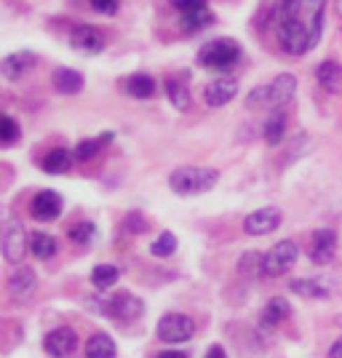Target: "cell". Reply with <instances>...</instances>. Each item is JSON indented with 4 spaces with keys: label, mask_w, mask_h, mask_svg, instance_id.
I'll use <instances>...</instances> for the list:
<instances>
[{
    "label": "cell",
    "mask_w": 342,
    "mask_h": 358,
    "mask_svg": "<svg viewBox=\"0 0 342 358\" xmlns=\"http://www.w3.org/2000/svg\"><path fill=\"white\" fill-rule=\"evenodd\" d=\"M220 182V171L204 169V166H179L171 171L169 185L177 195H201L208 193Z\"/></svg>",
    "instance_id": "obj_1"
},
{
    "label": "cell",
    "mask_w": 342,
    "mask_h": 358,
    "mask_svg": "<svg viewBox=\"0 0 342 358\" xmlns=\"http://www.w3.org/2000/svg\"><path fill=\"white\" fill-rule=\"evenodd\" d=\"M241 59V48L233 41H211L198 51V62L204 67H214V70H227Z\"/></svg>",
    "instance_id": "obj_2"
},
{
    "label": "cell",
    "mask_w": 342,
    "mask_h": 358,
    "mask_svg": "<svg viewBox=\"0 0 342 358\" xmlns=\"http://www.w3.org/2000/svg\"><path fill=\"white\" fill-rule=\"evenodd\" d=\"M99 310L110 318H118V321H136L139 315L145 313V305L136 294H129V292H120V294H110V297H102L99 302Z\"/></svg>",
    "instance_id": "obj_3"
},
{
    "label": "cell",
    "mask_w": 342,
    "mask_h": 358,
    "mask_svg": "<svg viewBox=\"0 0 342 358\" xmlns=\"http://www.w3.org/2000/svg\"><path fill=\"white\" fill-rule=\"evenodd\" d=\"M27 249H30V243H27L24 224L19 220H6V224H3V257H6V262L19 265L24 259Z\"/></svg>",
    "instance_id": "obj_4"
},
{
    "label": "cell",
    "mask_w": 342,
    "mask_h": 358,
    "mask_svg": "<svg viewBox=\"0 0 342 358\" xmlns=\"http://www.w3.org/2000/svg\"><path fill=\"white\" fill-rule=\"evenodd\" d=\"M278 43L289 54H302V51L311 48V30L299 22L297 16H289V19H283L281 27H278Z\"/></svg>",
    "instance_id": "obj_5"
},
{
    "label": "cell",
    "mask_w": 342,
    "mask_h": 358,
    "mask_svg": "<svg viewBox=\"0 0 342 358\" xmlns=\"http://www.w3.org/2000/svg\"><path fill=\"white\" fill-rule=\"evenodd\" d=\"M297 254H299V249H297V243H294V241H278V243L265 254V268H262V275L276 278V275L286 273V270L297 262Z\"/></svg>",
    "instance_id": "obj_6"
},
{
    "label": "cell",
    "mask_w": 342,
    "mask_h": 358,
    "mask_svg": "<svg viewBox=\"0 0 342 358\" xmlns=\"http://www.w3.org/2000/svg\"><path fill=\"white\" fill-rule=\"evenodd\" d=\"M193 331L195 324L185 313H169L158 321V337L164 343H187Z\"/></svg>",
    "instance_id": "obj_7"
},
{
    "label": "cell",
    "mask_w": 342,
    "mask_h": 358,
    "mask_svg": "<svg viewBox=\"0 0 342 358\" xmlns=\"http://www.w3.org/2000/svg\"><path fill=\"white\" fill-rule=\"evenodd\" d=\"M283 222V211L276 206H265V209L252 211L246 220H243V230L249 236H268L273 230H278Z\"/></svg>",
    "instance_id": "obj_8"
},
{
    "label": "cell",
    "mask_w": 342,
    "mask_h": 358,
    "mask_svg": "<svg viewBox=\"0 0 342 358\" xmlns=\"http://www.w3.org/2000/svg\"><path fill=\"white\" fill-rule=\"evenodd\" d=\"M43 348H45V353H48L51 358L73 356L75 348H78V334H75L73 329H67V327L54 329V331H48V334H45Z\"/></svg>",
    "instance_id": "obj_9"
},
{
    "label": "cell",
    "mask_w": 342,
    "mask_h": 358,
    "mask_svg": "<svg viewBox=\"0 0 342 358\" xmlns=\"http://www.w3.org/2000/svg\"><path fill=\"white\" fill-rule=\"evenodd\" d=\"M35 289H38V278H35V270L32 268H16L11 273V278H8V294L14 302H27L32 299L35 294Z\"/></svg>",
    "instance_id": "obj_10"
},
{
    "label": "cell",
    "mask_w": 342,
    "mask_h": 358,
    "mask_svg": "<svg viewBox=\"0 0 342 358\" xmlns=\"http://www.w3.org/2000/svg\"><path fill=\"white\" fill-rule=\"evenodd\" d=\"M334 252H337V233L332 227H321L315 230L311 243V259L315 265H329L334 259Z\"/></svg>",
    "instance_id": "obj_11"
},
{
    "label": "cell",
    "mask_w": 342,
    "mask_h": 358,
    "mask_svg": "<svg viewBox=\"0 0 342 358\" xmlns=\"http://www.w3.org/2000/svg\"><path fill=\"white\" fill-rule=\"evenodd\" d=\"M236 94H238V80H233V78H217V80H211L206 86L204 99H206L208 107H225L227 102L236 99Z\"/></svg>",
    "instance_id": "obj_12"
},
{
    "label": "cell",
    "mask_w": 342,
    "mask_h": 358,
    "mask_svg": "<svg viewBox=\"0 0 342 358\" xmlns=\"http://www.w3.org/2000/svg\"><path fill=\"white\" fill-rule=\"evenodd\" d=\"M62 211V198L59 193H54V190H43V193L35 195V201H32V217L35 220H41V222H51V220H57Z\"/></svg>",
    "instance_id": "obj_13"
},
{
    "label": "cell",
    "mask_w": 342,
    "mask_h": 358,
    "mask_svg": "<svg viewBox=\"0 0 342 358\" xmlns=\"http://www.w3.org/2000/svg\"><path fill=\"white\" fill-rule=\"evenodd\" d=\"M70 43H73V48L83 51V54H97V51H102V48H104V38H102V32L97 30V27L83 24V27H75V30H73V35H70Z\"/></svg>",
    "instance_id": "obj_14"
},
{
    "label": "cell",
    "mask_w": 342,
    "mask_h": 358,
    "mask_svg": "<svg viewBox=\"0 0 342 358\" xmlns=\"http://www.w3.org/2000/svg\"><path fill=\"white\" fill-rule=\"evenodd\" d=\"M32 67H35V54H32V51H16V54H8V57L3 59V67H0V70H3V75H6L8 80H22Z\"/></svg>",
    "instance_id": "obj_15"
},
{
    "label": "cell",
    "mask_w": 342,
    "mask_h": 358,
    "mask_svg": "<svg viewBox=\"0 0 342 358\" xmlns=\"http://www.w3.org/2000/svg\"><path fill=\"white\" fill-rule=\"evenodd\" d=\"M268 86H270V105L281 107L286 102H292V96L297 91V80H294V75L283 73L273 83H268Z\"/></svg>",
    "instance_id": "obj_16"
},
{
    "label": "cell",
    "mask_w": 342,
    "mask_h": 358,
    "mask_svg": "<svg viewBox=\"0 0 342 358\" xmlns=\"http://www.w3.org/2000/svg\"><path fill=\"white\" fill-rule=\"evenodd\" d=\"M315 80L321 83V89H327L329 94H340L342 91V64H337L334 59L318 64L315 70Z\"/></svg>",
    "instance_id": "obj_17"
},
{
    "label": "cell",
    "mask_w": 342,
    "mask_h": 358,
    "mask_svg": "<svg viewBox=\"0 0 342 358\" xmlns=\"http://www.w3.org/2000/svg\"><path fill=\"white\" fill-rule=\"evenodd\" d=\"M54 86H57L59 94H78L83 89V75L70 70V67H59L54 73Z\"/></svg>",
    "instance_id": "obj_18"
},
{
    "label": "cell",
    "mask_w": 342,
    "mask_h": 358,
    "mask_svg": "<svg viewBox=\"0 0 342 358\" xmlns=\"http://www.w3.org/2000/svg\"><path fill=\"white\" fill-rule=\"evenodd\" d=\"M86 356L89 358H115L118 356V348L113 343V337L107 334H94L89 343H86Z\"/></svg>",
    "instance_id": "obj_19"
},
{
    "label": "cell",
    "mask_w": 342,
    "mask_h": 358,
    "mask_svg": "<svg viewBox=\"0 0 342 358\" xmlns=\"http://www.w3.org/2000/svg\"><path fill=\"white\" fill-rule=\"evenodd\" d=\"M73 166V155L67 150H51L43 158V171L45 174H67Z\"/></svg>",
    "instance_id": "obj_20"
},
{
    "label": "cell",
    "mask_w": 342,
    "mask_h": 358,
    "mask_svg": "<svg viewBox=\"0 0 342 358\" xmlns=\"http://www.w3.org/2000/svg\"><path fill=\"white\" fill-rule=\"evenodd\" d=\"M126 91H129L131 96H136V99H150V96L155 94V80H152L150 75L136 73L126 80Z\"/></svg>",
    "instance_id": "obj_21"
},
{
    "label": "cell",
    "mask_w": 342,
    "mask_h": 358,
    "mask_svg": "<svg viewBox=\"0 0 342 358\" xmlns=\"http://www.w3.org/2000/svg\"><path fill=\"white\" fill-rule=\"evenodd\" d=\"M289 313H292V305L283 297H273L268 305H265V310H262V321H265L268 327H276V324H281Z\"/></svg>",
    "instance_id": "obj_22"
},
{
    "label": "cell",
    "mask_w": 342,
    "mask_h": 358,
    "mask_svg": "<svg viewBox=\"0 0 342 358\" xmlns=\"http://www.w3.org/2000/svg\"><path fill=\"white\" fill-rule=\"evenodd\" d=\"M30 252L38 257V259H51L54 252H57V241L51 238L48 233H35L30 238Z\"/></svg>",
    "instance_id": "obj_23"
},
{
    "label": "cell",
    "mask_w": 342,
    "mask_h": 358,
    "mask_svg": "<svg viewBox=\"0 0 342 358\" xmlns=\"http://www.w3.org/2000/svg\"><path fill=\"white\" fill-rule=\"evenodd\" d=\"M118 268L115 265H97L94 273H91V284L97 286V289H110V286L118 284Z\"/></svg>",
    "instance_id": "obj_24"
},
{
    "label": "cell",
    "mask_w": 342,
    "mask_h": 358,
    "mask_svg": "<svg viewBox=\"0 0 342 358\" xmlns=\"http://www.w3.org/2000/svg\"><path fill=\"white\" fill-rule=\"evenodd\" d=\"M283 134H286V115L283 113H273L265 123V139L268 145H281Z\"/></svg>",
    "instance_id": "obj_25"
},
{
    "label": "cell",
    "mask_w": 342,
    "mask_h": 358,
    "mask_svg": "<svg viewBox=\"0 0 342 358\" xmlns=\"http://www.w3.org/2000/svg\"><path fill=\"white\" fill-rule=\"evenodd\" d=\"M166 94H169L171 105L177 107V110H187V107H190V94H187L182 80H174V78H171V80L166 83Z\"/></svg>",
    "instance_id": "obj_26"
},
{
    "label": "cell",
    "mask_w": 342,
    "mask_h": 358,
    "mask_svg": "<svg viewBox=\"0 0 342 358\" xmlns=\"http://www.w3.org/2000/svg\"><path fill=\"white\" fill-rule=\"evenodd\" d=\"M150 252L155 254V257H171V254L177 252V236L174 233H161L158 238L152 241Z\"/></svg>",
    "instance_id": "obj_27"
},
{
    "label": "cell",
    "mask_w": 342,
    "mask_h": 358,
    "mask_svg": "<svg viewBox=\"0 0 342 358\" xmlns=\"http://www.w3.org/2000/svg\"><path fill=\"white\" fill-rule=\"evenodd\" d=\"M289 289H292V292H297V294H302V297H311V299L327 297V289H324V286H318L315 281H292Z\"/></svg>",
    "instance_id": "obj_28"
},
{
    "label": "cell",
    "mask_w": 342,
    "mask_h": 358,
    "mask_svg": "<svg viewBox=\"0 0 342 358\" xmlns=\"http://www.w3.org/2000/svg\"><path fill=\"white\" fill-rule=\"evenodd\" d=\"M208 19H211L208 8H198V11H193V14L182 16V24H185V30H201L204 24H208Z\"/></svg>",
    "instance_id": "obj_29"
},
{
    "label": "cell",
    "mask_w": 342,
    "mask_h": 358,
    "mask_svg": "<svg viewBox=\"0 0 342 358\" xmlns=\"http://www.w3.org/2000/svg\"><path fill=\"white\" fill-rule=\"evenodd\" d=\"M16 136H19V126H16V120L11 115H3V123H0V142L8 148V145H14Z\"/></svg>",
    "instance_id": "obj_30"
},
{
    "label": "cell",
    "mask_w": 342,
    "mask_h": 358,
    "mask_svg": "<svg viewBox=\"0 0 342 358\" xmlns=\"http://www.w3.org/2000/svg\"><path fill=\"white\" fill-rule=\"evenodd\" d=\"M262 268H265V254H257V252H249L243 259H241V270L243 273H262Z\"/></svg>",
    "instance_id": "obj_31"
},
{
    "label": "cell",
    "mask_w": 342,
    "mask_h": 358,
    "mask_svg": "<svg viewBox=\"0 0 342 358\" xmlns=\"http://www.w3.org/2000/svg\"><path fill=\"white\" fill-rule=\"evenodd\" d=\"M70 238L75 241V243H86V241L94 238V224L91 222H78L70 227Z\"/></svg>",
    "instance_id": "obj_32"
},
{
    "label": "cell",
    "mask_w": 342,
    "mask_h": 358,
    "mask_svg": "<svg viewBox=\"0 0 342 358\" xmlns=\"http://www.w3.org/2000/svg\"><path fill=\"white\" fill-rule=\"evenodd\" d=\"M97 150H99V142H97V139H83V142H78V148H75V158L89 161V158L97 155Z\"/></svg>",
    "instance_id": "obj_33"
},
{
    "label": "cell",
    "mask_w": 342,
    "mask_h": 358,
    "mask_svg": "<svg viewBox=\"0 0 342 358\" xmlns=\"http://www.w3.org/2000/svg\"><path fill=\"white\" fill-rule=\"evenodd\" d=\"M246 105L249 107L270 105V86H259V89H254L252 94H249V99H246Z\"/></svg>",
    "instance_id": "obj_34"
},
{
    "label": "cell",
    "mask_w": 342,
    "mask_h": 358,
    "mask_svg": "<svg viewBox=\"0 0 342 358\" xmlns=\"http://www.w3.org/2000/svg\"><path fill=\"white\" fill-rule=\"evenodd\" d=\"M174 8H177L179 14H193L198 8H206V0H174Z\"/></svg>",
    "instance_id": "obj_35"
},
{
    "label": "cell",
    "mask_w": 342,
    "mask_h": 358,
    "mask_svg": "<svg viewBox=\"0 0 342 358\" xmlns=\"http://www.w3.org/2000/svg\"><path fill=\"white\" fill-rule=\"evenodd\" d=\"M91 6H94L99 14H115V11H118V0H91Z\"/></svg>",
    "instance_id": "obj_36"
},
{
    "label": "cell",
    "mask_w": 342,
    "mask_h": 358,
    "mask_svg": "<svg viewBox=\"0 0 342 358\" xmlns=\"http://www.w3.org/2000/svg\"><path fill=\"white\" fill-rule=\"evenodd\" d=\"M206 358H227V353H225V348H220V345H214V348H208Z\"/></svg>",
    "instance_id": "obj_37"
},
{
    "label": "cell",
    "mask_w": 342,
    "mask_h": 358,
    "mask_svg": "<svg viewBox=\"0 0 342 358\" xmlns=\"http://www.w3.org/2000/svg\"><path fill=\"white\" fill-rule=\"evenodd\" d=\"M329 358H342V340H337V343L329 348Z\"/></svg>",
    "instance_id": "obj_38"
},
{
    "label": "cell",
    "mask_w": 342,
    "mask_h": 358,
    "mask_svg": "<svg viewBox=\"0 0 342 358\" xmlns=\"http://www.w3.org/2000/svg\"><path fill=\"white\" fill-rule=\"evenodd\" d=\"M158 358H187V356L179 353V350H166V353H158Z\"/></svg>",
    "instance_id": "obj_39"
},
{
    "label": "cell",
    "mask_w": 342,
    "mask_h": 358,
    "mask_svg": "<svg viewBox=\"0 0 342 358\" xmlns=\"http://www.w3.org/2000/svg\"><path fill=\"white\" fill-rule=\"evenodd\" d=\"M305 3H311V6H313V11H318V8L324 6V0H305Z\"/></svg>",
    "instance_id": "obj_40"
},
{
    "label": "cell",
    "mask_w": 342,
    "mask_h": 358,
    "mask_svg": "<svg viewBox=\"0 0 342 358\" xmlns=\"http://www.w3.org/2000/svg\"><path fill=\"white\" fill-rule=\"evenodd\" d=\"M337 11H340V16H342V0H337Z\"/></svg>",
    "instance_id": "obj_41"
}]
</instances>
